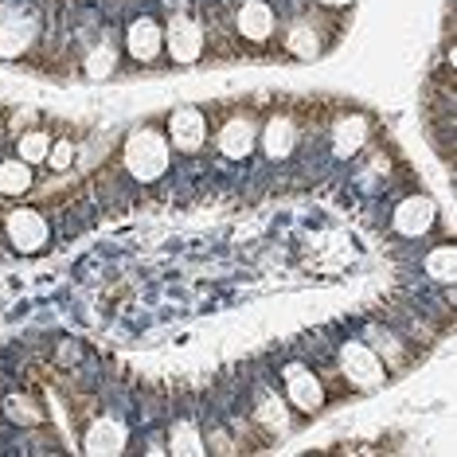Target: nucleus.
<instances>
[{
	"label": "nucleus",
	"instance_id": "f257e3e1",
	"mask_svg": "<svg viewBox=\"0 0 457 457\" xmlns=\"http://www.w3.org/2000/svg\"><path fill=\"white\" fill-rule=\"evenodd\" d=\"M126 169L137 176V180H161L164 169H169V145L157 129H137L126 141Z\"/></svg>",
	"mask_w": 457,
	"mask_h": 457
},
{
	"label": "nucleus",
	"instance_id": "f03ea898",
	"mask_svg": "<svg viewBox=\"0 0 457 457\" xmlns=\"http://www.w3.org/2000/svg\"><path fill=\"white\" fill-rule=\"evenodd\" d=\"M340 371L356 383L360 391L368 387H379L383 376H387V368H383L379 352H371L368 340H348L345 348H340Z\"/></svg>",
	"mask_w": 457,
	"mask_h": 457
},
{
	"label": "nucleus",
	"instance_id": "7ed1b4c3",
	"mask_svg": "<svg viewBox=\"0 0 457 457\" xmlns=\"http://www.w3.org/2000/svg\"><path fill=\"white\" fill-rule=\"evenodd\" d=\"M286 399L294 403L301 414H317L325 407V383H320L317 371L301 368V363H289L286 368Z\"/></svg>",
	"mask_w": 457,
	"mask_h": 457
},
{
	"label": "nucleus",
	"instance_id": "20e7f679",
	"mask_svg": "<svg viewBox=\"0 0 457 457\" xmlns=\"http://www.w3.org/2000/svg\"><path fill=\"white\" fill-rule=\"evenodd\" d=\"M4 227H8V238H12L16 251L36 254V251H44V246H47V220L39 212H32V207H20V212H12L4 220Z\"/></svg>",
	"mask_w": 457,
	"mask_h": 457
},
{
	"label": "nucleus",
	"instance_id": "39448f33",
	"mask_svg": "<svg viewBox=\"0 0 457 457\" xmlns=\"http://www.w3.org/2000/svg\"><path fill=\"white\" fill-rule=\"evenodd\" d=\"M164 44H169V55L176 63H195V59L204 55V32L200 24H192V20L176 16L169 24V32H164Z\"/></svg>",
	"mask_w": 457,
	"mask_h": 457
},
{
	"label": "nucleus",
	"instance_id": "423d86ee",
	"mask_svg": "<svg viewBox=\"0 0 457 457\" xmlns=\"http://www.w3.org/2000/svg\"><path fill=\"white\" fill-rule=\"evenodd\" d=\"M169 137L180 153H195L204 149V137H207V126H204V113L200 110H176L169 118Z\"/></svg>",
	"mask_w": 457,
	"mask_h": 457
},
{
	"label": "nucleus",
	"instance_id": "0eeeda50",
	"mask_svg": "<svg viewBox=\"0 0 457 457\" xmlns=\"http://www.w3.org/2000/svg\"><path fill=\"white\" fill-rule=\"evenodd\" d=\"M126 44H129V55L137 59V63H153V59L161 55V47H164V32H161L157 20L141 16V20H133L129 24Z\"/></svg>",
	"mask_w": 457,
	"mask_h": 457
},
{
	"label": "nucleus",
	"instance_id": "6e6552de",
	"mask_svg": "<svg viewBox=\"0 0 457 457\" xmlns=\"http://www.w3.org/2000/svg\"><path fill=\"white\" fill-rule=\"evenodd\" d=\"M363 145H368V118H363V113L337 118V126H332V153L348 161V157H356Z\"/></svg>",
	"mask_w": 457,
	"mask_h": 457
},
{
	"label": "nucleus",
	"instance_id": "1a4fd4ad",
	"mask_svg": "<svg viewBox=\"0 0 457 457\" xmlns=\"http://www.w3.org/2000/svg\"><path fill=\"white\" fill-rule=\"evenodd\" d=\"M434 227V204L426 200V195H411V200L399 204V212H395V231L407 235V238H419Z\"/></svg>",
	"mask_w": 457,
	"mask_h": 457
},
{
	"label": "nucleus",
	"instance_id": "9d476101",
	"mask_svg": "<svg viewBox=\"0 0 457 457\" xmlns=\"http://www.w3.org/2000/svg\"><path fill=\"white\" fill-rule=\"evenodd\" d=\"M82 450L95 453V457L121 453V450H126V426H121L118 419H98L87 430V438H82Z\"/></svg>",
	"mask_w": 457,
	"mask_h": 457
},
{
	"label": "nucleus",
	"instance_id": "9b49d317",
	"mask_svg": "<svg viewBox=\"0 0 457 457\" xmlns=\"http://www.w3.org/2000/svg\"><path fill=\"white\" fill-rule=\"evenodd\" d=\"M238 36L251 39V44H266L274 36V12H270V4L243 0V8H238Z\"/></svg>",
	"mask_w": 457,
	"mask_h": 457
},
{
	"label": "nucleus",
	"instance_id": "f8f14e48",
	"mask_svg": "<svg viewBox=\"0 0 457 457\" xmlns=\"http://www.w3.org/2000/svg\"><path fill=\"white\" fill-rule=\"evenodd\" d=\"M254 137H258V126L251 118H231L223 126V133H220V149H223V157H231V161H243L246 153L254 149Z\"/></svg>",
	"mask_w": 457,
	"mask_h": 457
},
{
	"label": "nucleus",
	"instance_id": "ddd939ff",
	"mask_svg": "<svg viewBox=\"0 0 457 457\" xmlns=\"http://www.w3.org/2000/svg\"><path fill=\"white\" fill-rule=\"evenodd\" d=\"M294 145H297V126L286 118V113H278V118L266 121V129H262V149L270 153V157H274V161H286L289 153H294Z\"/></svg>",
	"mask_w": 457,
	"mask_h": 457
},
{
	"label": "nucleus",
	"instance_id": "4468645a",
	"mask_svg": "<svg viewBox=\"0 0 457 457\" xmlns=\"http://www.w3.org/2000/svg\"><path fill=\"white\" fill-rule=\"evenodd\" d=\"M32 36H36L32 20L12 16L8 24H0V55H4V59H20L28 51V44H32Z\"/></svg>",
	"mask_w": 457,
	"mask_h": 457
},
{
	"label": "nucleus",
	"instance_id": "2eb2a0df",
	"mask_svg": "<svg viewBox=\"0 0 457 457\" xmlns=\"http://www.w3.org/2000/svg\"><path fill=\"white\" fill-rule=\"evenodd\" d=\"M169 453H180V457H200L207 453V442L200 438V430H195L192 422H176L169 430V445H164Z\"/></svg>",
	"mask_w": 457,
	"mask_h": 457
},
{
	"label": "nucleus",
	"instance_id": "dca6fc26",
	"mask_svg": "<svg viewBox=\"0 0 457 457\" xmlns=\"http://www.w3.org/2000/svg\"><path fill=\"white\" fill-rule=\"evenodd\" d=\"M28 188H32V164H24L20 157L0 164V192L4 195H24Z\"/></svg>",
	"mask_w": 457,
	"mask_h": 457
},
{
	"label": "nucleus",
	"instance_id": "f3484780",
	"mask_svg": "<svg viewBox=\"0 0 457 457\" xmlns=\"http://www.w3.org/2000/svg\"><path fill=\"white\" fill-rule=\"evenodd\" d=\"M426 274H430L434 282H445V286L453 282V274H457V251H453L450 243L434 246V251L426 254Z\"/></svg>",
	"mask_w": 457,
	"mask_h": 457
},
{
	"label": "nucleus",
	"instance_id": "a211bd4d",
	"mask_svg": "<svg viewBox=\"0 0 457 457\" xmlns=\"http://www.w3.org/2000/svg\"><path fill=\"white\" fill-rule=\"evenodd\" d=\"M47 149H51V137L44 129H28V133H20V137H16V157L24 164L47 161Z\"/></svg>",
	"mask_w": 457,
	"mask_h": 457
},
{
	"label": "nucleus",
	"instance_id": "6ab92c4d",
	"mask_svg": "<svg viewBox=\"0 0 457 457\" xmlns=\"http://www.w3.org/2000/svg\"><path fill=\"white\" fill-rule=\"evenodd\" d=\"M286 47H289V55H297V59H313V55H320V36L309 24H294L286 36Z\"/></svg>",
	"mask_w": 457,
	"mask_h": 457
},
{
	"label": "nucleus",
	"instance_id": "aec40b11",
	"mask_svg": "<svg viewBox=\"0 0 457 457\" xmlns=\"http://www.w3.org/2000/svg\"><path fill=\"white\" fill-rule=\"evenodd\" d=\"M368 345H371V352H383V360H387L391 368H399V363H403V345H399V337H395V332L371 328L368 332Z\"/></svg>",
	"mask_w": 457,
	"mask_h": 457
},
{
	"label": "nucleus",
	"instance_id": "412c9836",
	"mask_svg": "<svg viewBox=\"0 0 457 457\" xmlns=\"http://www.w3.org/2000/svg\"><path fill=\"white\" fill-rule=\"evenodd\" d=\"M258 422H262L266 426V430H286V426H289V414H286V403L282 399H270V395H266V399H258Z\"/></svg>",
	"mask_w": 457,
	"mask_h": 457
},
{
	"label": "nucleus",
	"instance_id": "4be33fe9",
	"mask_svg": "<svg viewBox=\"0 0 457 457\" xmlns=\"http://www.w3.org/2000/svg\"><path fill=\"white\" fill-rule=\"evenodd\" d=\"M118 67V51L113 47H98L95 55H87V79H110Z\"/></svg>",
	"mask_w": 457,
	"mask_h": 457
},
{
	"label": "nucleus",
	"instance_id": "5701e85b",
	"mask_svg": "<svg viewBox=\"0 0 457 457\" xmlns=\"http://www.w3.org/2000/svg\"><path fill=\"white\" fill-rule=\"evenodd\" d=\"M47 164H51L55 172H67L71 164H75V145H71V141H59L55 149H47Z\"/></svg>",
	"mask_w": 457,
	"mask_h": 457
},
{
	"label": "nucleus",
	"instance_id": "b1692460",
	"mask_svg": "<svg viewBox=\"0 0 457 457\" xmlns=\"http://www.w3.org/2000/svg\"><path fill=\"white\" fill-rule=\"evenodd\" d=\"M8 414H12V419L16 422H28V426H32V422H39V407H32V403H20V395H12V399H8Z\"/></svg>",
	"mask_w": 457,
	"mask_h": 457
},
{
	"label": "nucleus",
	"instance_id": "393cba45",
	"mask_svg": "<svg viewBox=\"0 0 457 457\" xmlns=\"http://www.w3.org/2000/svg\"><path fill=\"white\" fill-rule=\"evenodd\" d=\"M32 121H36V113H32V110H24V113H16V118H12V129L20 133L24 126H32Z\"/></svg>",
	"mask_w": 457,
	"mask_h": 457
},
{
	"label": "nucleus",
	"instance_id": "a878e982",
	"mask_svg": "<svg viewBox=\"0 0 457 457\" xmlns=\"http://www.w3.org/2000/svg\"><path fill=\"white\" fill-rule=\"evenodd\" d=\"M320 4H348V0H320Z\"/></svg>",
	"mask_w": 457,
	"mask_h": 457
}]
</instances>
